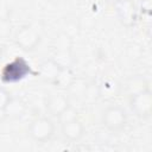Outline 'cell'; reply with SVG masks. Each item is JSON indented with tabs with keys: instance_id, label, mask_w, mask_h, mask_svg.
I'll use <instances>...</instances> for the list:
<instances>
[{
	"instance_id": "obj_7",
	"label": "cell",
	"mask_w": 152,
	"mask_h": 152,
	"mask_svg": "<svg viewBox=\"0 0 152 152\" xmlns=\"http://www.w3.org/2000/svg\"><path fill=\"white\" fill-rule=\"evenodd\" d=\"M115 13L120 23L131 27L137 19V8L132 0H115Z\"/></svg>"
},
{
	"instance_id": "obj_14",
	"label": "cell",
	"mask_w": 152,
	"mask_h": 152,
	"mask_svg": "<svg viewBox=\"0 0 152 152\" xmlns=\"http://www.w3.org/2000/svg\"><path fill=\"white\" fill-rule=\"evenodd\" d=\"M82 97L84 99V101H87V102H89V103H93V102H95L97 99H100L99 84H87Z\"/></svg>"
},
{
	"instance_id": "obj_5",
	"label": "cell",
	"mask_w": 152,
	"mask_h": 152,
	"mask_svg": "<svg viewBox=\"0 0 152 152\" xmlns=\"http://www.w3.org/2000/svg\"><path fill=\"white\" fill-rule=\"evenodd\" d=\"M40 42L39 32L31 25H24L14 34V43L24 51H32Z\"/></svg>"
},
{
	"instance_id": "obj_10",
	"label": "cell",
	"mask_w": 152,
	"mask_h": 152,
	"mask_svg": "<svg viewBox=\"0 0 152 152\" xmlns=\"http://www.w3.org/2000/svg\"><path fill=\"white\" fill-rule=\"evenodd\" d=\"M121 89V84L112 77H108L103 80L99 84V91H100V97H103L106 100H110L115 96L119 95Z\"/></svg>"
},
{
	"instance_id": "obj_6",
	"label": "cell",
	"mask_w": 152,
	"mask_h": 152,
	"mask_svg": "<svg viewBox=\"0 0 152 152\" xmlns=\"http://www.w3.org/2000/svg\"><path fill=\"white\" fill-rule=\"evenodd\" d=\"M62 135L69 141H78L86 133L83 122L76 115L68 116L63 120L61 126Z\"/></svg>"
},
{
	"instance_id": "obj_4",
	"label": "cell",
	"mask_w": 152,
	"mask_h": 152,
	"mask_svg": "<svg viewBox=\"0 0 152 152\" xmlns=\"http://www.w3.org/2000/svg\"><path fill=\"white\" fill-rule=\"evenodd\" d=\"M55 132V125L51 119L46 116L36 118L31 121L28 126V135L38 142H45L48 141Z\"/></svg>"
},
{
	"instance_id": "obj_1",
	"label": "cell",
	"mask_w": 152,
	"mask_h": 152,
	"mask_svg": "<svg viewBox=\"0 0 152 152\" xmlns=\"http://www.w3.org/2000/svg\"><path fill=\"white\" fill-rule=\"evenodd\" d=\"M34 74L28 61L21 56H15L12 61L7 62L0 72V80L2 83L11 84L25 80L27 76Z\"/></svg>"
},
{
	"instance_id": "obj_20",
	"label": "cell",
	"mask_w": 152,
	"mask_h": 152,
	"mask_svg": "<svg viewBox=\"0 0 152 152\" xmlns=\"http://www.w3.org/2000/svg\"><path fill=\"white\" fill-rule=\"evenodd\" d=\"M1 55H2V49H1V46H0V57H1Z\"/></svg>"
},
{
	"instance_id": "obj_11",
	"label": "cell",
	"mask_w": 152,
	"mask_h": 152,
	"mask_svg": "<svg viewBox=\"0 0 152 152\" xmlns=\"http://www.w3.org/2000/svg\"><path fill=\"white\" fill-rule=\"evenodd\" d=\"M52 59L62 68V69H68L70 68L72 63V55H71V49H56L55 53L52 56Z\"/></svg>"
},
{
	"instance_id": "obj_19",
	"label": "cell",
	"mask_w": 152,
	"mask_h": 152,
	"mask_svg": "<svg viewBox=\"0 0 152 152\" xmlns=\"http://www.w3.org/2000/svg\"><path fill=\"white\" fill-rule=\"evenodd\" d=\"M91 2H95V4H97V2H101V1H103V0H90Z\"/></svg>"
},
{
	"instance_id": "obj_9",
	"label": "cell",
	"mask_w": 152,
	"mask_h": 152,
	"mask_svg": "<svg viewBox=\"0 0 152 152\" xmlns=\"http://www.w3.org/2000/svg\"><path fill=\"white\" fill-rule=\"evenodd\" d=\"M61 70H62V68H61L52 58H50V59L44 61V62L40 64V68H39L38 74L40 75V77H42L43 80L55 83V81H56V78L58 77Z\"/></svg>"
},
{
	"instance_id": "obj_16",
	"label": "cell",
	"mask_w": 152,
	"mask_h": 152,
	"mask_svg": "<svg viewBox=\"0 0 152 152\" xmlns=\"http://www.w3.org/2000/svg\"><path fill=\"white\" fill-rule=\"evenodd\" d=\"M71 40L66 33H61L55 39V50L56 49H70Z\"/></svg>"
},
{
	"instance_id": "obj_17",
	"label": "cell",
	"mask_w": 152,
	"mask_h": 152,
	"mask_svg": "<svg viewBox=\"0 0 152 152\" xmlns=\"http://www.w3.org/2000/svg\"><path fill=\"white\" fill-rule=\"evenodd\" d=\"M12 31V24L10 19L0 20V38H7L11 34Z\"/></svg>"
},
{
	"instance_id": "obj_18",
	"label": "cell",
	"mask_w": 152,
	"mask_h": 152,
	"mask_svg": "<svg viewBox=\"0 0 152 152\" xmlns=\"http://www.w3.org/2000/svg\"><path fill=\"white\" fill-rule=\"evenodd\" d=\"M11 6L7 0H0V20L10 19Z\"/></svg>"
},
{
	"instance_id": "obj_13",
	"label": "cell",
	"mask_w": 152,
	"mask_h": 152,
	"mask_svg": "<svg viewBox=\"0 0 152 152\" xmlns=\"http://www.w3.org/2000/svg\"><path fill=\"white\" fill-rule=\"evenodd\" d=\"M127 88L129 90V95L133 94V93H137L139 90H142V89H147L148 86H147V81L141 77V76H135V77H132L128 83H127Z\"/></svg>"
},
{
	"instance_id": "obj_12",
	"label": "cell",
	"mask_w": 152,
	"mask_h": 152,
	"mask_svg": "<svg viewBox=\"0 0 152 152\" xmlns=\"http://www.w3.org/2000/svg\"><path fill=\"white\" fill-rule=\"evenodd\" d=\"M24 112H25V103L19 99L11 97V100L7 103L6 109H5V116L19 118L24 114Z\"/></svg>"
},
{
	"instance_id": "obj_2",
	"label": "cell",
	"mask_w": 152,
	"mask_h": 152,
	"mask_svg": "<svg viewBox=\"0 0 152 152\" xmlns=\"http://www.w3.org/2000/svg\"><path fill=\"white\" fill-rule=\"evenodd\" d=\"M102 125L110 132H120L127 125V114L126 110L118 104L107 107L101 115Z\"/></svg>"
},
{
	"instance_id": "obj_3",
	"label": "cell",
	"mask_w": 152,
	"mask_h": 152,
	"mask_svg": "<svg viewBox=\"0 0 152 152\" xmlns=\"http://www.w3.org/2000/svg\"><path fill=\"white\" fill-rule=\"evenodd\" d=\"M129 107L139 119H147L152 113V93L150 88L131 94Z\"/></svg>"
},
{
	"instance_id": "obj_8",
	"label": "cell",
	"mask_w": 152,
	"mask_h": 152,
	"mask_svg": "<svg viewBox=\"0 0 152 152\" xmlns=\"http://www.w3.org/2000/svg\"><path fill=\"white\" fill-rule=\"evenodd\" d=\"M70 108V99L64 93H52L46 99V109L53 116L61 118Z\"/></svg>"
},
{
	"instance_id": "obj_15",
	"label": "cell",
	"mask_w": 152,
	"mask_h": 152,
	"mask_svg": "<svg viewBox=\"0 0 152 152\" xmlns=\"http://www.w3.org/2000/svg\"><path fill=\"white\" fill-rule=\"evenodd\" d=\"M11 94L5 89V88H1L0 87V120L6 118L5 116V109H6V106L7 103L10 102L11 100Z\"/></svg>"
}]
</instances>
